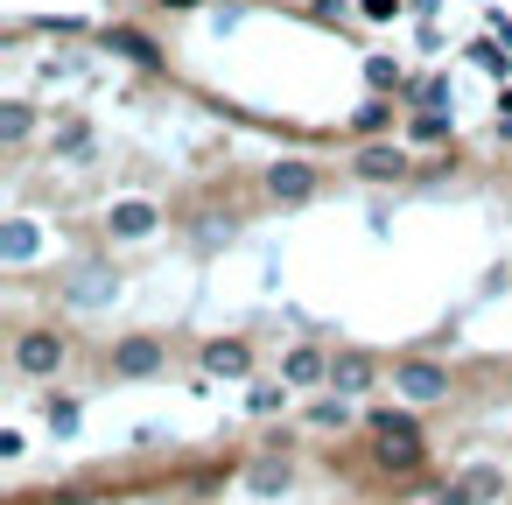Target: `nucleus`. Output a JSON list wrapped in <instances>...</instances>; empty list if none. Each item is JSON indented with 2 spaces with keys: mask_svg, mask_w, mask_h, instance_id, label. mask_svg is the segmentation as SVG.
<instances>
[{
  "mask_svg": "<svg viewBox=\"0 0 512 505\" xmlns=\"http://www.w3.org/2000/svg\"><path fill=\"white\" fill-rule=\"evenodd\" d=\"M323 372H330V358H323L316 344H295V351H288V379H295V386H302V379H323Z\"/></svg>",
  "mask_w": 512,
  "mask_h": 505,
  "instance_id": "10",
  "label": "nucleus"
},
{
  "mask_svg": "<svg viewBox=\"0 0 512 505\" xmlns=\"http://www.w3.org/2000/svg\"><path fill=\"white\" fill-rule=\"evenodd\" d=\"M442 134H449L442 106H421V113H414V141H442Z\"/></svg>",
  "mask_w": 512,
  "mask_h": 505,
  "instance_id": "11",
  "label": "nucleus"
},
{
  "mask_svg": "<svg viewBox=\"0 0 512 505\" xmlns=\"http://www.w3.org/2000/svg\"><path fill=\"white\" fill-rule=\"evenodd\" d=\"M435 505H484V498H477V484H470V477H463V484H449V491H442V498H435Z\"/></svg>",
  "mask_w": 512,
  "mask_h": 505,
  "instance_id": "20",
  "label": "nucleus"
},
{
  "mask_svg": "<svg viewBox=\"0 0 512 505\" xmlns=\"http://www.w3.org/2000/svg\"><path fill=\"white\" fill-rule=\"evenodd\" d=\"M113 50H127V57H141V64H155V43H148V36H127V29H113Z\"/></svg>",
  "mask_w": 512,
  "mask_h": 505,
  "instance_id": "12",
  "label": "nucleus"
},
{
  "mask_svg": "<svg viewBox=\"0 0 512 505\" xmlns=\"http://www.w3.org/2000/svg\"><path fill=\"white\" fill-rule=\"evenodd\" d=\"M365 85H372V92H386V85H400V64H386V57H372V64H365Z\"/></svg>",
  "mask_w": 512,
  "mask_h": 505,
  "instance_id": "13",
  "label": "nucleus"
},
{
  "mask_svg": "<svg viewBox=\"0 0 512 505\" xmlns=\"http://www.w3.org/2000/svg\"><path fill=\"white\" fill-rule=\"evenodd\" d=\"M29 253H36V225H15L8 232V260H29Z\"/></svg>",
  "mask_w": 512,
  "mask_h": 505,
  "instance_id": "16",
  "label": "nucleus"
},
{
  "mask_svg": "<svg viewBox=\"0 0 512 505\" xmlns=\"http://www.w3.org/2000/svg\"><path fill=\"white\" fill-rule=\"evenodd\" d=\"M267 190H274V197H309V190H316V169H309V162H274V169H267Z\"/></svg>",
  "mask_w": 512,
  "mask_h": 505,
  "instance_id": "7",
  "label": "nucleus"
},
{
  "mask_svg": "<svg viewBox=\"0 0 512 505\" xmlns=\"http://www.w3.org/2000/svg\"><path fill=\"white\" fill-rule=\"evenodd\" d=\"M50 428H57V435H71V428H78V400H64V393H57V400H50Z\"/></svg>",
  "mask_w": 512,
  "mask_h": 505,
  "instance_id": "15",
  "label": "nucleus"
},
{
  "mask_svg": "<svg viewBox=\"0 0 512 505\" xmlns=\"http://www.w3.org/2000/svg\"><path fill=\"white\" fill-rule=\"evenodd\" d=\"M351 127H358V134H386V127H393V120H386V106H379V99H372V106H358V120H351Z\"/></svg>",
  "mask_w": 512,
  "mask_h": 505,
  "instance_id": "14",
  "label": "nucleus"
},
{
  "mask_svg": "<svg viewBox=\"0 0 512 505\" xmlns=\"http://www.w3.org/2000/svg\"><path fill=\"white\" fill-rule=\"evenodd\" d=\"M113 239H148L155 232V204H141V197H127V204H113Z\"/></svg>",
  "mask_w": 512,
  "mask_h": 505,
  "instance_id": "6",
  "label": "nucleus"
},
{
  "mask_svg": "<svg viewBox=\"0 0 512 505\" xmlns=\"http://www.w3.org/2000/svg\"><path fill=\"white\" fill-rule=\"evenodd\" d=\"M344 414H351V407H344V400H323V407H316V414H309V421H316V428H337V421H344Z\"/></svg>",
  "mask_w": 512,
  "mask_h": 505,
  "instance_id": "21",
  "label": "nucleus"
},
{
  "mask_svg": "<svg viewBox=\"0 0 512 505\" xmlns=\"http://www.w3.org/2000/svg\"><path fill=\"white\" fill-rule=\"evenodd\" d=\"M365 15H372V22H393V15H400V0H365Z\"/></svg>",
  "mask_w": 512,
  "mask_h": 505,
  "instance_id": "23",
  "label": "nucleus"
},
{
  "mask_svg": "<svg viewBox=\"0 0 512 505\" xmlns=\"http://www.w3.org/2000/svg\"><path fill=\"white\" fill-rule=\"evenodd\" d=\"M0 134L22 141V134H29V106H8V113H0Z\"/></svg>",
  "mask_w": 512,
  "mask_h": 505,
  "instance_id": "18",
  "label": "nucleus"
},
{
  "mask_svg": "<svg viewBox=\"0 0 512 505\" xmlns=\"http://www.w3.org/2000/svg\"><path fill=\"white\" fill-rule=\"evenodd\" d=\"M330 386H337V393H365V386H372V358H365V351L330 358Z\"/></svg>",
  "mask_w": 512,
  "mask_h": 505,
  "instance_id": "8",
  "label": "nucleus"
},
{
  "mask_svg": "<svg viewBox=\"0 0 512 505\" xmlns=\"http://www.w3.org/2000/svg\"><path fill=\"white\" fill-rule=\"evenodd\" d=\"M358 176L365 183H393V176H407V155L386 148V141H372V148H358Z\"/></svg>",
  "mask_w": 512,
  "mask_h": 505,
  "instance_id": "5",
  "label": "nucleus"
},
{
  "mask_svg": "<svg viewBox=\"0 0 512 505\" xmlns=\"http://www.w3.org/2000/svg\"><path fill=\"white\" fill-rule=\"evenodd\" d=\"M204 365H211V372H225V379H239V372L253 365V351H246V344H211V351H204Z\"/></svg>",
  "mask_w": 512,
  "mask_h": 505,
  "instance_id": "9",
  "label": "nucleus"
},
{
  "mask_svg": "<svg viewBox=\"0 0 512 505\" xmlns=\"http://www.w3.org/2000/svg\"><path fill=\"white\" fill-rule=\"evenodd\" d=\"M470 484H477V498H498V491H505V477H498L491 463H484V470H470Z\"/></svg>",
  "mask_w": 512,
  "mask_h": 505,
  "instance_id": "19",
  "label": "nucleus"
},
{
  "mask_svg": "<svg viewBox=\"0 0 512 505\" xmlns=\"http://www.w3.org/2000/svg\"><path fill=\"white\" fill-rule=\"evenodd\" d=\"M393 386H400L407 400H442V393H449V372H442V365H421V358H407V365L393 372Z\"/></svg>",
  "mask_w": 512,
  "mask_h": 505,
  "instance_id": "3",
  "label": "nucleus"
},
{
  "mask_svg": "<svg viewBox=\"0 0 512 505\" xmlns=\"http://www.w3.org/2000/svg\"><path fill=\"white\" fill-rule=\"evenodd\" d=\"M15 365H22L29 379H50V372L64 365V337H50V330H29V337L15 344Z\"/></svg>",
  "mask_w": 512,
  "mask_h": 505,
  "instance_id": "2",
  "label": "nucleus"
},
{
  "mask_svg": "<svg viewBox=\"0 0 512 505\" xmlns=\"http://www.w3.org/2000/svg\"><path fill=\"white\" fill-rule=\"evenodd\" d=\"M274 407H288V386H253V414H274Z\"/></svg>",
  "mask_w": 512,
  "mask_h": 505,
  "instance_id": "17",
  "label": "nucleus"
},
{
  "mask_svg": "<svg viewBox=\"0 0 512 505\" xmlns=\"http://www.w3.org/2000/svg\"><path fill=\"white\" fill-rule=\"evenodd\" d=\"M253 484H260V491H274V484H288V463H281V470H274V463H260V470H253Z\"/></svg>",
  "mask_w": 512,
  "mask_h": 505,
  "instance_id": "22",
  "label": "nucleus"
},
{
  "mask_svg": "<svg viewBox=\"0 0 512 505\" xmlns=\"http://www.w3.org/2000/svg\"><path fill=\"white\" fill-rule=\"evenodd\" d=\"M113 372H120V379H148V372H162V344H155V337H127V344L113 351Z\"/></svg>",
  "mask_w": 512,
  "mask_h": 505,
  "instance_id": "4",
  "label": "nucleus"
},
{
  "mask_svg": "<svg viewBox=\"0 0 512 505\" xmlns=\"http://www.w3.org/2000/svg\"><path fill=\"white\" fill-rule=\"evenodd\" d=\"M379 449H386V470H414V463H421V435H414V421L379 414Z\"/></svg>",
  "mask_w": 512,
  "mask_h": 505,
  "instance_id": "1",
  "label": "nucleus"
},
{
  "mask_svg": "<svg viewBox=\"0 0 512 505\" xmlns=\"http://www.w3.org/2000/svg\"><path fill=\"white\" fill-rule=\"evenodd\" d=\"M498 134H505V141H512V92H505V99H498Z\"/></svg>",
  "mask_w": 512,
  "mask_h": 505,
  "instance_id": "24",
  "label": "nucleus"
}]
</instances>
